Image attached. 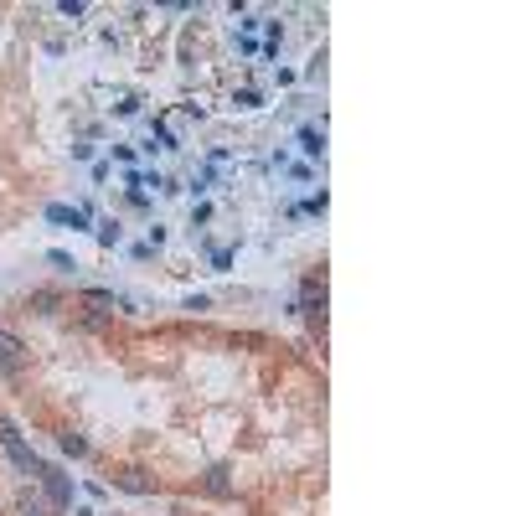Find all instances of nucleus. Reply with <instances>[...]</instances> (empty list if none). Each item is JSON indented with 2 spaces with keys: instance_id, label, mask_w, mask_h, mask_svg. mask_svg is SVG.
Segmentation results:
<instances>
[{
  "instance_id": "nucleus-11",
  "label": "nucleus",
  "mask_w": 516,
  "mask_h": 516,
  "mask_svg": "<svg viewBox=\"0 0 516 516\" xmlns=\"http://www.w3.org/2000/svg\"><path fill=\"white\" fill-rule=\"evenodd\" d=\"M57 444H62V449H68V455H88V444H83V439H78V434H62V439H57Z\"/></svg>"
},
{
  "instance_id": "nucleus-7",
  "label": "nucleus",
  "mask_w": 516,
  "mask_h": 516,
  "mask_svg": "<svg viewBox=\"0 0 516 516\" xmlns=\"http://www.w3.org/2000/svg\"><path fill=\"white\" fill-rule=\"evenodd\" d=\"M217 186V165H207V170H197V181H191V191H197V197H207V191Z\"/></svg>"
},
{
  "instance_id": "nucleus-4",
  "label": "nucleus",
  "mask_w": 516,
  "mask_h": 516,
  "mask_svg": "<svg viewBox=\"0 0 516 516\" xmlns=\"http://www.w3.org/2000/svg\"><path fill=\"white\" fill-rule=\"evenodd\" d=\"M93 238H98V248H119V243H124V227H119V217H103V222L93 227Z\"/></svg>"
},
{
  "instance_id": "nucleus-15",
  "label": "nucleus",
  "mask_w": 516,
  "mask_h": 516,
  "mask_svg": "<svg viewBox=\"0 0 516 516\" xmlns=\"http://www.w3.org/2000/svg\"><path fill=\"white\" fill-rule=\"evenodd\" d=\"M284 170H289L294 181H315V170H310V165H294V160H284Z\"/></svg>"
},
{
  "instance_id": "nucleus-6",
  "label": "nucleus",
  "mask_w": 516,
  "mask_h": 516,
  "mask_svg": "<svg viewBox=\"0 0 516 516\" xmlns=\"http://www.w3.org/2000/svg\"><path fill=\"white\" fill-rule=\"evenodd\" d=\"M232 109H243V114H253V109H264V93H258V88H243L238 98H232Z\"/></svg>"
},
{
  "instance_id": "nucleus-2",
  "label": "nucleus",
  "mask_w": 516,
  "mask_h": 516,
  "mask_svg": "<svg viewBox=\"0 0 516 516\" xmlns=\"http://www.w3.org/2000/svg\"><path fill=\"white\" fill-rule=\"evenodd\" d=\"M0 372H6V377H16V372H21V341H16V336H6V331H0Z\"/></svg>"
},
{
  "instance_id": "nucleus-3",
  "label": "nucleus",
  "mask_w": 516,
  "mask_h": 516,
  "mask_svg": "<svg viewBox=\"0 0 516 516\" xmlns=\"http://www.w3.org/2000/svg\"><path fill=\"white\" fill-rule=\"evenodd\" d=\"M299 150H305L310 160H326V129L305 124V129H299Z\"/></svg>"
},
{
  "instance_id": "nucleus-9",
  "label": "nucleus",
  "mask_w": 516,
  "mask_h": 516,
  "mask_svg": "<svg viewBox=\"0 0 516 516\" xmlns=\"http://www.w3.org/2000/svg\"><path fill=\"white\" fill-rule=\"evenodd\" d=\"M326 207H331V202H326V191H320V197H310L305 207H299V217H305V212H310V217H326Z\"/></svg>"
},
{
  "instance_id": "nucleus-14",
  "label": "nucleus",
  "mask_w": 516,
  "mask_h": 516,
  "mask_svg": "<svg viewBox=\"0 0 516 516\" xmlns=\"http://www.w3.org/2000/svg\"><path fill=\"white\" fill-rule=\"evenodd\" d=\"M57 11H62V16H73V21H78V16H88V6H83V0H62Z\"/></svg>"
},
{
  "instance_id": "nucleus-1",
  "label": "nucleus",
  "mask_w": 516,
  "mask_h": 516,
  "mask_svg": "<svg viewBox=\"0 0 516 516\" xmlns=\"http://www.w3.org/2000/svg\"><path fill=\"white\" fill-rule=\"evenodd\" d=\"M41 485H47V496H52V506H68L73 501V485H68V475H57L52 465H41V475H36Z\"/></svg>"
},
{
  "instance_id": "nucleus-5",
  "label": "nucleus",
  "mask_w": 516,
  "mask_h": 516,
  "mask_svg": "<svg viewBox=\"0 0 516 516\" xmlns=\"http://www.w3.org/2000/svg\"><path fill=\"white\" fill-rule=\"evenodd\" d=\"M207 490H212V496H227V490H232V485H227V470H222V465H212V470H207Z\"/></svg>"
},
{
  "instance_id": "nucleus-12",
  "label": "nucleus",
  "mask_w": 516,
  "mask_h": 516,
  "mask_svg": "<svg viewBox=\"0 0 516 516\" xmlns=\"http://www.w3.org/2000/svg\"><path fill=\"white\" fill-rule=\"evenodd\" d=\"M212 222V202H197V212H191V227H207Z\"/></svg>"
},
{
  "instance_id": "nucleus-13",
  "label": "nucleus",
  "mask_w": 516,
  "mask_h": 516,
  "mask_svg": "<svg viewBox=\"0 0 516 516\" xmlns=\"http://www.w3.org/2000/svg\"><path fill=\"white\" fill-rule=\"evenodd\" d=\"M212 269L227 274V269H232V248H217V253H212Z\"/></svg>"
},
{
  "instance_id": "nucleus-8",
  "label": "nucleus",
  "mask_w": 516,
  "mask_h": 516,
  "mask_svg": "<svg viewBox=\"0 0 516 516\" xmlns=\"http://www.w3.org/2000/svg\"><path fill=\"white\" fill-rule=\"evenodd\" d=\"M47 264H52V269H62V274H73V269H78V264H73V253H62V248H52V253H47Z\"/></svg>"
},
{
  "instance_id": "nucleus-10",
  "label": "nucleus",
  "mask_w": 516,
  "mask_h": 516,
  "mask_svg": "<svg viewBox=\"0 0 516 516\" xmlns=\"http://www.w3.org/2000/svg\"><path fill=\"white\" fill-rule=\"evenodd\" d=\"M0 444H6V449H11V444H21V428H16L11 418H0Z\"/></svg>"
}]
</instances>
